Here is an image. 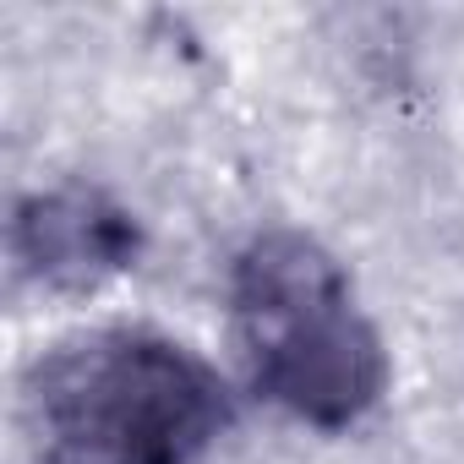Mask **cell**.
<instances>
[{
  "instance_id": "cell-2",
  "label": "cell",
  "mask_w": 464,
  "mask_h": 464,
  "mask_svg": "<svg viewBox=\"0 0 464 464\" xmlns=\"http://www.w3.org/2000/svg\"><path fill=\"white\" fill-rule=\"evenodd\" d=\"M229 317L257 393L306 426L361 420L388 382L382 339L361 317L350 274L301 229L246 241L229 274Z\"/></svg>"
},
{
  "instance_id": "cell-3",
  "label": "cell",
  "mask_w": 464,
  "mask_h": 464,
  "mask_svg": "<svg viewBox=\"0 0 464 464\" xmlns=\"http://www.w3.org/2000/svg\"><path fill=\"white\" fill-rule=\"evenodd\" d=\"M12 257L34 285L61 295H88L121 279L142 257V224L110 191L72 180L17 202Z\"/></svg>"
},
{
  "instance_id": "cell-1",
  "label": "cell",
  "mask_w": 464,
  "mask_h": 464,
  "mask_svg": "<svg viewBox=\"0 0 464 464\" xmlns=\"http://www.w3.org/2000/svg\"><path fill=\"white\" fill-rule=\"evenodd\" d=\"M28 426L44 464H197L236 420L224 377L148 328H93L28 372Z\"/></svg>"
}]
</instances>
